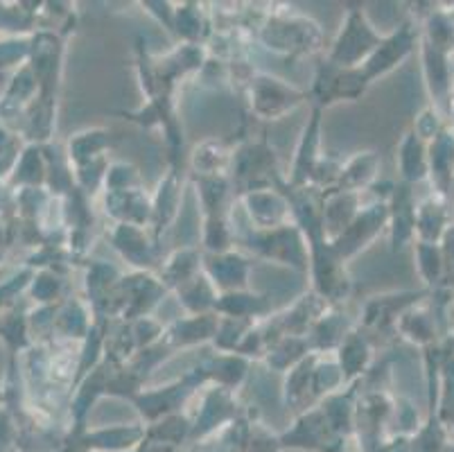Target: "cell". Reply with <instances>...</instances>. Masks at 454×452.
Returning a JSON list of instances; mask_svg holds the SVG:
<instances>
[{
  "mask_svg": "<svg viewBox=\"0 0 454 452\" xmlns=\"http://www.w3.org/2000/svg\"><path fill=\"white\" fill-rule=\"evenodd\" d=\"M400 329H403V333L407 335V337L414 339V342L425 344V346L434 344L436 323L434 317H432L427 310H407V313H403Z\"/></svg>",
  "mask_w": 454,
  "mask_h": 452,
  "instance_id": "cell-13",
  "label": "cell"
},
{
  "mask_svg": "<svg viewBox=\"0 0 454 452\" xmlns=\"http://www.w3.org/2000/svg\"><path fill=\"white\" fill-rule=\"evenodd\" d=\"M217 321H220V319L213 317V314H197L195 319L175 323L172 335H175L181 344L201 342V339L206 337H213L215 330H217Z\"/></svg>",
  "mask_w": 454,
  "mask_h": 452,
  "instance_id": "cell-15",
  "label": "cell"
},
{
  "mask_svg": "<svg viewBox=\"0 0 454 452\" xmlns=\"http://www.w3.org/2000/svg\"><path fill=\"white\" fill-rule=\"evenodd\" d=\"M423 64L429 95L434 98L436 105L450 111V99L454 93L452 75H450V55L423 39Z\"/></svg>",
  "mask_w": 454,
  "mask_h": 452,
  "instance_id": "cell-4",
  "label": "cell"
},
{
  "mask_svg": "<svg viewBox=\"0 0 454 452\" xmlns=\"http://www.w3.org/2000/svg\"><path fill=\"white\" fill-rule=\"evenodd\" d=\"M400 174L407 184H419L429 177L427 145L416 131H410L400 145Z\"/></svg>",
  "mask_w": 454,
  "mask_h": 452,
  "instance_id": "cell-8",
  "label": "cell"
},
{
  "mask_svg": "<svg viewBox=\"0 0 454 452\" xmlns=\"http://www.w3.org/2000/svg\"><path fill=\"white\" fill-rule=\"evenodd\" d=\"M262 39L270 44V48L276 50H312L309 44L319 41V30L309 20L285 19L265 28Z\"/></svg>",
  "mask_w": 454,
  "mask_h": 452,
  "instance_id": "cell-6",
  "label": "cell"
},
{
  "mask_svg": "<svg viewBox=\"0 0 454 452\" xmlns=\"http://www.w3.org/2000/svg\"><path fill=\"white\" fill-rule=\"evenodd\" d=\"M382 36L373 30V25L364 19V14L353 10L341 25V32L337 36L330 52V64L341 66V68H357L371 57L380 45Z\"/></svg>",
  "mask_w": 454,
  "mask_h": 452,
  "instance_id": "cell-1",
  "label": "cell"
},
{
  "mask_svg": "<svg viewBox=\"0 0 454 452\" xmlns=\"http://www.w3.org/2000/svg\"><path fill=\"white\" fill-rule=\"evenodd\" d=\"M448 210L441 202L427 199L420 206H416V234L420 242L441 244L445 231H448Z\"/></svg>",
  "mask_w": 454,
  "mask_h": 452,
  "instance_id": "cell-9",
  "label": "cell"
},
{
  "mask_svg": "<svg viewBox=\"0 0 454 452\" xmlns=\"http://www.w3.org/2000/svg\"><path fill=\"white\" fill-rule=\"evenodd\" d=\"M416 41H419V32H416L414 23L400 25L398 30L380 41V45L371 52L369 59L360 66L364 80L371 84L375 77L394 70L400 61H404L414 52Z\"/></svg>",
  "mask_w": 454,
  "mask_h": 452,
  "instance_id": "cell-2",
  "label": "cell"
},
{
  "mask_svg": "<svg viewBox=\"0 0 454 452\" xmlns=\"http://www.w3.org/2000/svg\"><path fill=\"white\" fill-rule=\"evenodd\" d=\"M213 274L215 285L220 288H233V285L247 283V260L240 256H217L213 265H208Z\"/></svg>",
  "mask_w": 454,
  "mask_h": 452,
  "instance_id": "cell-12",
  "label": "cell"
},
{
  "mask_svg": "<svg viewBox=\"0 0 454 452\" xmlns=\"http://www.w3.org/2000/svg\"><path fill=\"white\" fill-rule=\"evenodd\" d=\"M416 256H419V272L425 283L436 285L445 276V260L441 244L416 242Z\"/></svg>",
  "mask_w": 454,
  "mask_h": 452,
  "instance_id": "cell-10",
  "label": "cell"
},
{
  "mask_svg": "<svg viewBox=\"0 0 454 452\" xmlns=\"http://www.w3.org/2000/svg\"><path fill=\"white\" fill-rule=\"evenodd\" d=\"M443 452H454V443H448V446H445V450Z\"/></svg>",
  "mask_w": 454,
  "mask_h": 452,
  "instance_id": "cell-17",
  "label": "cell"
},
{
  "mask_svg": "<svg viewBox=\"0 0 454 452\" xmlns=\"http://www.w3.org/2000/svg\"><path fill=\"white\" fill-rule=\"evenodd\" d=\"M215 308L222 310L226 317H238V319H251L255 314L265 313L267 304L260 297H247V294H235L229 292L222 298H217Z\"/></svg>",
  "mask_w": 454,
  "mask_h": 452,
  "instance_id": "cell-14",
  "label": "cell"
},
{
  "mask_svg": "<svg viewBox=\"0 0 454 452\" xmlns=\"http://www.w3.org/2000/svg\"><path fill=\"white\" fill-rule=\"evenodd\" d=\"M317 127H319V109L315 111L312 123H309V127L305 130L303 143H301V149H299V159H296L294 177H292L294 184H301V181H305L309 174L315 172V161H317L315 149L317 145H319V139H317Z\"/></svg>",
  "mask_w": 454,
  "mask_h": 452,
  "instance_id": "cell-11",
  "label": "cell"
},
{
  "mask_svg": "<svg viewBox=\"0 0 454 452\" xmlns=\"http://www.w3.org/2000/svg\"><path fill=\"white\" fill-rule=\"evenodd\" d=\"M301 102V93L290 86L280 84L271 77H260L254 84V109L262 118H278L285 111L294 109Z\"/></svg>",
  "mask_w": 454,
  "mask_h": 452,
  "instance_id": "cell-5",
  "label": "cell"
},
{
  "mask_svg": "<svg viewBox=\"0 0 454 452\" xmlns=\"http://www.w3.org/2000/svg\"><path fill=\"white\" fill-rule=\"evenodd\" d=\"M391 213H389V206L387 204H375L371 209H366L364 213L357 215V218L350 222L348 229L340 235V238L334 240V247L333 251L334 254H353L357 251L360 247H364L366 242L375 238L380 231L385 229V224L389 222Z\"/></svg>",
  "mask_w": 454,
  "mask_h": 452,
  "instance_id": "cell-3",
  "label": "cell"
},
{
  "mask_svg": "<svg viewBox=\"0 0 454 452\" xmlns=\"http://www.w3.org/2000/svg\"><path fill=\"white\" fill-rule=\"evenodd\" d=\"M429 159V174L434 184L439 186L441 193H448L450 184L454 177V131L443 130L434 140L432 147L427 149Z\"/></svg>",
  "mask_w": 454,
  "mask_h": 452,
  "instance_id": "cell-7",
  "label": "cell"
},
{
  "mask_svg": "<svg viewBox=\"0 0 454 452\" xmlns=\"http://www.w3.org/2000/svg\"><path fill=\"white\" fill-rule=\"evenodd\" d=\"M371 353L364 339L348 337L341 344L340 353V369L344 373V380H350L355 373H364L366 362H369Z\"/></svg>",
  "mask_w": 454,
  "mask_h": 452,
  "instance_id": "cell-16",
  "label": "cell"
}]
</instances>
